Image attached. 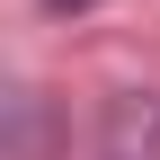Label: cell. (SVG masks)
<instances>
[{"instance_id": "cell-1", "label": "cell", "mask_w": 160, "mask_h": 160, "mask_svg": "<svg viewBox=\"0 0 160 160\" xmlns=\"http://www.w3.org/2000/svg\"><path fill=\"white\" fill-rule=\"evenodd\" d=\"M53 9H80V0H53Z\"/></svg>"}]
</instances>
